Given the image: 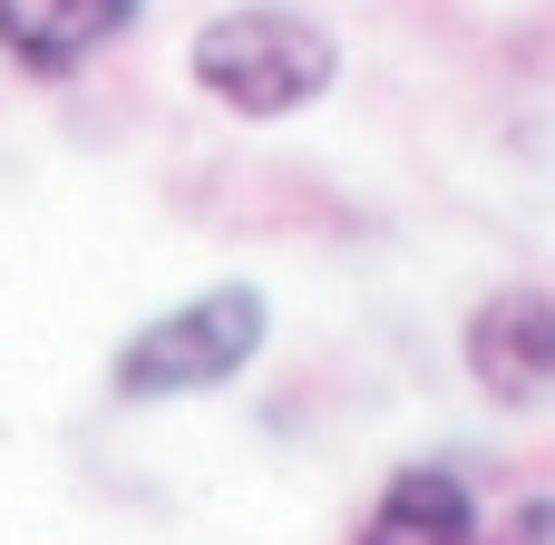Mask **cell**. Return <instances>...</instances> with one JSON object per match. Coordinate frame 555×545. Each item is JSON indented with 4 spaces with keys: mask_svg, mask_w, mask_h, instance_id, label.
<instances>
[{
    "mask_svg": "<svg viewBox=\"0 0 555 545\" xmlns=\"http://www.w3.org/2000/svg\"><path fill=\"white\" fill-rule=\"evenodd\" d=\"M459 361H468V380H478L498 410H546L555 400V293L498 283V293L468 312Z\"/></svg>",
    "mask_w": 555,
    "mask_h": 545,
    "instance_id": "3",
    "label": "cell"
},
{
    "mask_svg": "<svg viewBox=\"0 0 555 545\" xmlns=\"http://www.w3.org/2000/svg\"><path fill=\"white\" fill-rule=\"evenodd\" d=\"M263 341H273L263 283H205L195 302H176V312H156V322H137V332L117 341L107 390L137 400V410H156V400H205V390L244 380V371L263 361Z\"/></svg>",
    "mask_w": 555,
    "mask_h": 545,
    "instance_id": "1",
    "label": "cell"
},
{
    "mask_svg": "<svg viewBox=\"0 0 555 545\" xmlns=\"http://www.w3.org/2000/svg\"><path fill=\"white\" fill-rule=\"evenodd\" d=\"M498 545H555V497H527V507H507Z\"/></svg>",
    "mask_w": 555,
    "mask_h": 545,
    "instance_id": "6",
    "label": "cell"
},
{
    "mask_svg": "<svg viewBox=\"0 0 555 545\" xmlns=\"http://www.w3.org/2000/svg\"><path fill=\"white\" fill-rule=\"evenodd\" d=\"M146 0H0V59L20 78H78L107 39L137 29Z\"/></svg>",
    "mask_w": 555,
    "mask_h": 545,
    "instance_id": "4",
    "label": "cell"
},
{
    "mask_svg": "<svg viewBox=\"0 0 555 545\" xmlns=\"http://www.w3.org/2000/svg\"><path fill=\"white\" fill-rule=\"evenodd\" d=\"M185 78H195L215 107H234V117L263 127V117L312 107V98L341 78V49H332V29L302 20V10L244 0V10H215V20L185 39Z\"/></svg>",
    "mask_w": 555,
    "mask_h": 545,
    "instance_id": "2",
    "label": "cell"
},
{
    "mask_svg": "<svg viewBox=\"0 0 555 545\" xmlns=\"http://www.w3.org/2000/svg\"><path fill=\"white\" fill-rule=\"evenodd\" d=\"M351 545H478V488L449 458H410L371 497V517H361Z\"/></svg>",
    "mask_w": 555,
    "mask_h": 545,
    "instance_id": "5",
    "label": "cell"
}]
</instances>
